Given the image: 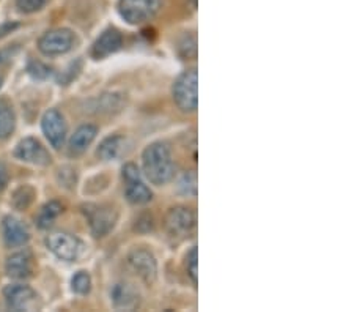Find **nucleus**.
I'll return each mask as SVG.
<instances>
[{
    "mask_svg": "<svg viewBox=\"0 0 354 312\" xmlns=\"http://www.w3.org/2000/svg\"><path fill=\"white\" fill-rule=\"evenodd\" d=\"M142 166L145 177L153 185H167L175 175V164L172 153L164 142H153L142 153Z\"/></svg>",
    "mask_w": 354,
    "mask_h": 312,
    "instance_id": "f257e3e1",
    "label": "nucleus"
},
{
    "mask_svg": "<svg viewBox=\"0 0 354 312\" xmlns=\"http://www.w3.org/2000/svg\"><path fill=\"white\" fill-rule=\"evenodd\" d=\"M197 84L198 76L197 70H186L176 79L172 89L175 104L180 107L183 112H196L198 106V95H197Z\"/></svg>",
    "mask_w": 354,
    "mask_h": 312,
    "instance_id": "f03ea898",
    "label": "nucleus"
},
{
    "mask_svg": "<svg viewBox=\"0 0 354 312\" xmlns=\"http://www.w3.org/2000/svg\"><path fill=\"white\" fill-rule=\"evenodd\" d=\"M196 213L187 207L170 208L164 217V229L174 240L189 237L196 229Z\"/></svg>",
    "mask_w": 354,
    "mask_h": 312,
    "instance_id": "7ed1b4c3",
    "label": "nucleus"
},
{
    "mask_svg": "<svg viewBox=\"0 0 354 312\" xmlns=\"http://www.w3.org/2000/svg\"><path fill=\"white\" fill-rule=\"evenodd\" d=\"M162 0H120L118 11L128 24H144L155 18Z\"/></svg>",
    "mask_w": 354,
    "mask_h": 312,
    "instance_id": "20e7f679",
    "label": "nucleus"
},
{
    "mask_svg": "<svg viewBox=\"0 0 354 312\" xmlns=\"http://www.w3.org/2000/svg\"><path fill=\"white\" fill-rule=\"evenodd\" d=\"M46 246L50 253L66 262H74L82 257L85 253V245L77 237L66 234V232H54L46 238Z\"/></svg>",
    "mask_w": 354,
    "mask_h": 312,
    "instance_id": "39448f33",
    "label": "nucleus"
},
{
    "mask_svg": "<svg viewBox=\"0 0 354 312\" xmlns=\"http://www.w3.org/2000/svg\"><path fill=\"white\" fill-rule=\"evenodd\" d=\"M127 262L129 270L144 281L147 286L155 284L158 277V264L155 255L144 248H136L128 254Z\"/></svg>",
    "mask_w": 354,
    "mask_h": 312,
    "instance_id": "423d86ee",
    "label": "nucleus"
},
{
    "mask_svg": "<svg viewBox=\"0 0 354 312\" xmlns=\"http://www.w3.org/2000/svg\"><path fill=\"white\" fill-rule=\"evenodd\" d=\"M123 180H124V194L127 199L134 203V205H144V203L150 202L153 197V192L150 188L142 181L139 169L134 164L128 163L123 167Z\"/></svg>",
    "mask_w": 354,
    "mask_h": 312,
    "instance_id": "0eeeda50",
    "label": "nucleus"
},
{
    "mask_svg": "<svg viewBox=\"0 0 354 312\" xmlns=\"http://www.w3.org/2000/svg\"><path fill=\"white\" fill-rule=\"evenodd\" d=\"M74 44V35L68 28H54V30L46 32L44 35L39 38L38 49L41 51L44 55L54 57L70 53Z\"/></svg>",
    "mask_w": 354,
    "mask_h": 312,
    "instance_id": "6e6552de",
    "label": "nucleus"
},
{
    "mask_svg": "<svg viewBox=\"0 0 354 312\" xmlns=\"http://www.w3.org/2000/svg\"><path fill=\"white\" fill-rule=\"evenodd\" d=\"M88 223L95 237H106L115 227L117 210L109 205H88L85 208Z\"/></svg>",
    "mask_w": 354,
    "mask_h": 312,
    "instance_id": "1a4fd4ad",
    "label": "nucleus"
},
{
    "mask_svg": "<svg viewBox=\"0 0 354 312\" xmlns=\"http://www.w3.org/2000/svg\"><path fill=\"white\" fill-rule=\"evenodd\" d=\"M41 128L46 139L49 140V144L53 145L55 150H60L65 144L66 129H68L64 116H62L59 111L49 109L43 116Z\"/></svg>",
    "mask_w": 354,
    "mask_h": 312,
    "instance_id": "9d476101",
    "label": "nucleus"
},
{
    "mask_svg": "<svg viewBox=\"0 0 354 312\" xmlns=\"http://www.w3.org/2000/svg\"><path fill=\"white\" fill-rule=\"evenodd\" d=\"M8 308L13 311H32L37 308L38 295L28 286H8L3 288Z\"/></svg>",
    "mask_w": 354,
    "mask_h": 312,
    "instance_id": "9b49d317",
    "label": "nucleus"
},
{
    "mask_svg": "<svg viewBox=\"0 0 354 312\" xmlns=\"http://www.w3.org/2000/svg\"><path fill=\"white\" fill-rule=\"evenodd\" d=\"M15 156L21 161L37 164V166H48V164H50V155L48 150L33 138L22 139L19 144L16 145Z\"/></svg>",
    "mask_w": 354,
    "mask_h": 312,
    "instance_id": "f8f14e48",
    "label": "nucleus"
},
{
    "mask_svg": "<svg viewBox=\"0 0 354 312\" xmlns=\"http://www.w3.org/2000/svg\"><path fill=\"white\" fill-rule=\"evenodd\" d=\"M123 46V37L117 28H107L100 35L91 46V57L95 60L106 59L112 54H115L117 51Z\"/></svg>",
    "mask_w": 354,
    "mask_h": 312,
    "instance_id": "ddd939ff",
    "label": "nucleus"
},
{
    "mask_svg": "<svg viewBox=\"0 0 354 312\" xmlns=\"http://www.w3.org/2000/svg\"><path fill=\"white\" fill-rule=\"evenodd\" d=\"M5 270L10 277L15 279H27L33 275V257L28 251L11 254L5 264Z\"/></svg>",
    "mask_w": 354,
    "mask_h": 312,
    "instance_id": "4468645a",
    "label": "nucleus"
},
{
    "mask_svg": "<svg viewBox=\"0 0 354 312\" xmlns=\"http://www.w3.org/2000/svg\"><path fill=\"white\" fill-rule=\"evenodd\" d=\"M2 229L5 245L8 248H21L27 245V241L30 240L27 227L22 224L19 219H16L13 217H7L3 219Z\"/></svg>",
    "mask_w": 354,
    "mask_h": 312,
    "instance_id": "2eb2a0df",
    "label": "nucleus"
},
{
    "mask_svg": "<svg viewBox=\"0 0 354 312\" xmlns=\"http://www.w3.org/2000/svg\"><path fill=\"white\" fill-rule=\"evenodd\" d=\"M112 302L117 309L133 311L139 306V292L128 282H118L112 288Z\"/></svg>",
    "mask_w": 354,
    "mask_h": 312,
    "instance_id": "dca6fc26",
    "label": "nucleus"
},
{
    "mask_svg": "<svg viewBox=\"0 0 354 312\" xmlns=\"http://www.w3.org/2000/svg\"><path fill=\"white\" fill-rule=\"evenodd\" d=\"M96 134H98V128L95 125H82V127H79L70 139V152L74 153V155H81L91 145Z\"/></svg>",
    "mask_w": 354,
    "mask_h": 312,
    "instance_id": "f3484780",
    "label": "nucleus"
},
{
    "mask_svg": "<svg viewBox=\"0 0 354 312\" xmlns=\"http://www.w3.org/2000/svg\"><path fill=\"white\" fill-rule=\"evenodd\" d=\"M123 145H124V138H122V136H118V134L109 136V138H106L101 142V145L98 149V156L104 161L115 160V158L122 155Z\"/></svg>",
    "mask_w": 354,
    "mask_h": 312,
    "instance_id": "a211bd4d",
    "label": "nucleus"
},
{
    "mask_svg": "<svg viewBox=\"0 0 354 312\" xmlns=\"http://www.w3.org/2000/svg\"><path fill=\"white\" fill-rule=\"evenodd\" d=\"M16 117L11 106L7 101L0 100V139L10 138V134L15 131Z\"/></svg>",
    "mask_w": 354,
    "mask_h": 312,
    "instance_id": "6ab92c4d",
    "label": "nucleus"
},
{
    "mask_svg": "<svg viewBox=\"0 0 354 312\" xmlns=\"http://www.w3.org/2000/svg\"><path fill=\"white\" fill-rule=\"evenodd\" d=\"M62 210L64 208H62L60 203L55 201L46 203V205L39 210V214L37 218V224L39 229H48L49 226H53L54 221L59 218V214L62 213Z\"/></svg>",
    "mask_w": 354,
    "mask_h": 312,
    "instance_id": "aec40b11",
    "label": "nucleus"
},
{
    "mask_svg": "<svg viewBox=\"0 0 354 312\" xmlns=\"http://www.w3.org/2000/svg\"><path fill=\"white\" fill-rule=\"evenodd\" d=\"M71 287H73V291L79 295L88 293L90 287H91V279H90V275L87 273V271H79L77 275H74L73 281H71Z\"/></svg>",
    "mask_w": 354,
    "mask_h": 312,
    "instance_id": "412c9836",
    "label": "nucleus"
},
{
    "mask_svg": "<svg viewBox=\"0 0 354 312\" xmlns=\"http://www.w3.org/2000/svg\"><path fill=\"white\" fill-rule=\"evenodd\" d=\"M180 190L183 194L186 196H196L197 194V174L191 170L186 172L180 180Z\"/></svg>",
    "mask_w": 354,
    "mask_h": 312,
    "instance_id": "4be33fe9",
    "label": "nucleus"
},
{
    "mask_svg": "<svg viewBox=\"0 0 354 312\" xmlns=\"http://www.w3.org/2000/svg\"><path fill=\"white\" fill-rule=\"evenodd\" d=\"M197 265H198V260H197V248L194 246L189 253L186 255V271H187V276L191 277L192 282L197 286V281H198V270H197Z\"/></svg>",
    "mask_w": 354,
    "mask_h": 312,
    "instance_id": "5701e85b",
    "label": "nucleus"
},
{
    "mask_svg": "<svg viewBox=\"0 0 354 312\" xmlns=\"http://www.w3.org/2000/svg\"><path fill=\"white\" fill-rule=\"evenodd\" d=\"M32 199H33V190L28 188V186H24V188L16 191V194L13 197V203L16 208L24 210L30 205Z\"/></svg>",
    "mask_w": 354,
    "mask_h": 312,
    "instance_id": "b1692460",
    "label": "nucleus"
},
{
    "mask_svg": "<svg viewBox=\"0 0 354 312\" xmlns=\"http://www.w3.org/2000/svg\"><path fill=\"white\" fill-rule=\"evenodd\" d=\"M49 0H16V7L22 13H35V11L43 10Z\"/></svg>",
    "mask_w": 354,
    "mask_h": 312,
    "instance_id": "393cba45",
    "label": "nucleus"
},
{
    "mask_svg": "<svg viewBox=\"0 0 354 312\" xmlns=\"http://www.w3.org/2000/svg\"><path fill=\"white\" fill-rule=\"evenodd\" d=\"M8 185V169L5 164L0 163V191H3Z\"/></svg>",
    "mask_w": 354,
    "mask_h": 312,
    "instance_id": "a878e982",
    "label": "nucleus"
},
{
    "mask_svg": "<svg viewBox=\"0 0 354 312\" xmlns=\"http://www.w3.org/2000/svg\"><path fill=\"white\" fill-rule=\"evenodd\" d=\"M16 27H18V24H11V22H7V24L0 26V37L7 35V33H10V32L13 30V28H16Z\"/></svg>",
    "mask_w": 354,
    "mask_h": 312,
    "instance_id": "bb28decb",
    "label": "nucleus"
},
{
    "mask_svg": "<svg viewBox=\"0 0 354 312\" xmlns=\"http://www.w3.org/2000/svg\"><path fill=\"white\" fill-rule=\"evenodd\" d=\"M2 82H3V77L0 76V87H2Z\"/></svg>",
    "mask_w": 354,
    "mask_h": 312,
    "instance_id": "cd10ccee",
    "label": "nucleus"
}]
</instances>
